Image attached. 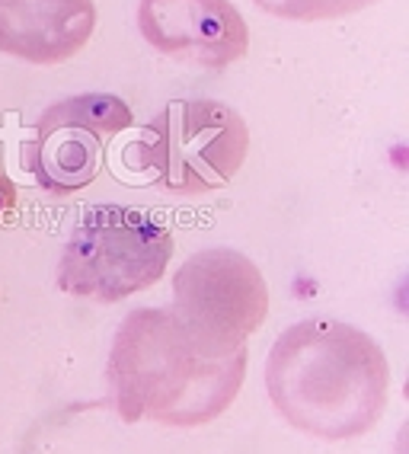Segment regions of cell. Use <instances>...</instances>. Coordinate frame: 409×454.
<instances>
[{
	"mask_svg": "<svg viewBox=\"0 0 409 454\" xmlns=\"http://www.w3.org/2000/svg\"><path fill=\"white\" fill-rule=\"evenodd\" d=\"M176 240L166 221L144 208L96 205L67 237L55 278L65 294L115 304L164 278Z\"/></svg>",
	"mask_w": 409,
	"mask_h": 454,
	"instance_id": "obj_3",
	"label": "cell"
},
{
	"mask_svg": "<svg viewBox=\"0 0 409 454\" xmlns=\"http://www.w3.org/2000/svg\"><path fill=\"white\" fill-rule=\"evenodd\" d=\"M377 0H256V7L269 17L291 20V23H323V20H339L349 13L371 7Z\"/></svg>",
	"mask_w": 409,
	"mask_h": 454,
	"instance_id": "obj_9",
	"label": "cell"
},
{
	"mask_svg": "<svg viewBox=\"0 0 409 454\" xmlns=\"http://www.w3.org/2000/svg\"><path fill=\"white\" fill-rule=\"evenodd\" d=\"M13 211H17V186L0 167V224H7L13 218Z\"/></svg>",
	"mask_w": 409,
	"mask_h": 454,
	"instance_id": "obj_10",
	"label": "cell"
},
{
	"mask_svg": "<svg viewBox=\"0 0 409 454\" xmlns=\"http://www.w3.org/2000/svg\"><path fill=\"white\" fill-rule=\"evenodd\" d=\"M266 390L288 426L323 442H345L371 432L384 416L390 362L359 326L307 317L272 342Z\"/></svg>",
	"mask_w": 409,
	"mask_h": 454,
	"instance_id": "obj_1",
	"label": "cell"
},
{
	"mask_svg": "<svg viewBox=\"0 0 409 454\" xmlns=\"http://www.w3.org/2000/svg\"><path fill=\"white\" fill-rule=\"evenodd\" d=\"M173 317L198 352L228 358L269 317V285L253 260L230 247L189 256L173 276Z\"/></svg>",
	"mask_w": 409,
	"mask_h": 454,
	"instance_id": "obj_5",
	"label": "cell"
},
{
	"mask_svg": "<svg viewBox=\"0 0 409 454\" xmlns=\"http://www.w3.org/2000/svg\"><path fill=\"white\" fill-rule=\"evenodd\" d=\"M250 151L243 115L218 99H173L150 119L125 160L135 170L176 195H202L224 189L237 176Z\"/></svg>",
	"mask_w": 409,
	"mask_h": 454,
	"instance_id": "obj_4",
	"label": "cell"
},
{
	"mask_svg": "<svg viewBox=\"0 0 409 454\" xmlns=\"http://www.w3.org/2000/svg\"><path fill=\"white\" fill-rule=\"evenodd\" d=\"M135 125V113L115 93H77L49 106L23 145V170L51 195H74L103 170L115 135Z\"/></svg>",
	"mask_w": 409,
	"mask_h": 454,
	"instance_id": "obj_6",
	"label": "cell"
},
{
	"mask_svg": "<svg viewBox=\"0 0 409 454\" xmlns=\"http://www.w3.org/2000/svg\"><path fill=\"white\" fill-rule=\"evenodd\" d=\"M246 356L240 349L228 358H208L189 342L170 308H138L115 330L106 365L109 400L125 422L196 429L237 400Z\"/></svg>",
	"mask_w": 409,
	"mask_h": 454,
	"instance_id": "obj_2",
	"label": "cell"
},
{
	"mask_svg": "<svg viewBox=\"0 0 409 454\" xmlns=\"http://www.w3.org/2000/svg\"><path fill=\"white\" fill-rule=\"evenodd\" d=\"M138 29L154 51L208 71L250 51V26L230 0H141Z\"/></svg>",
	"mask_w": 409,
	"mask_h": 454,
	"instance_id": "obj_7",
	"label": "cell"
},
{
	"mask_svg": "<svg viewBox=\"0 0 409 454\" xmlns=\"http://www.w3.org/2000/svg\"><path fill=\"white\" fill-rule=\"evenodd\" d=\"M93 29V0H0V55L26 65L71 61L87 49Z\"/></svg>",
	"mask_w": 409,
	"mask_h": 454,
	"instance_id": "obj_8",
	"label": "cell"
}]
</instances>
